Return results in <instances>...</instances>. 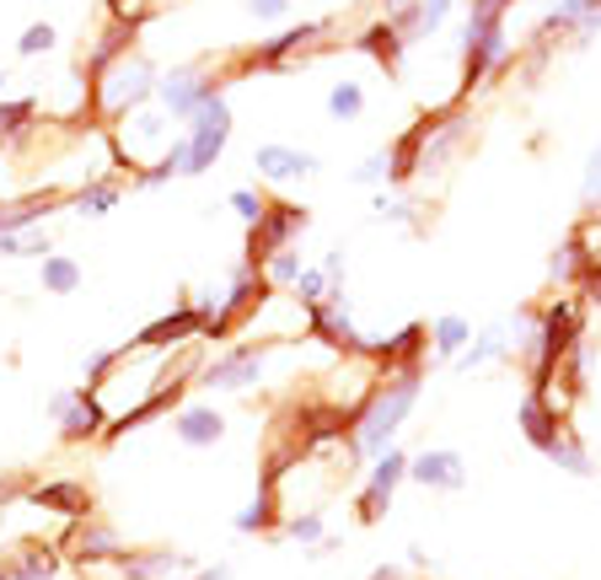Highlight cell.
I'll list each match as a JSON object with an SVG mask.
<instances>
[{"label":"cell","mask_w":601,"mask_h":580,"mask_svg":"<svg viewBox=\"0 0 601 580\" xmlns=\"http://www.w3.org/2000/svg\"><path fill=\"white\" fill-rule=\"evenodd\" d=\"M247 11H253L258 22H280L285 11H290V0H247Z\"/></svg>","instance_id":"obj_44"},{"label":"cell","mask_w":601,"mask_h":580,"mask_svg":"<svg viewBox=\"0 0 601 580\" xmlns=\"http://www.w3.org/2000/svg\"><path fill=\"white\" fill-rule=\"evenodd\" d=\"M451 6H457V0H419V11H414V17H419V39L441 33L446 17H451Z\"/></svg>","instance_id":"obj_39"},{"label":"cell","mask_w":601,"mask_h":580,"mask_svg":"<svg viewBox=\"0 0 601 580\" xmlns=\"http://www.w3.org/2000/svg\"><path fill=\"white\" fill-rule=\"evenodd\" d=\"M355 183H361V189H382V183H393V151H387V146L371 151V157L355 167Z\"/></svg>","instance_id":"obj_36"},{"label":"cell","mask_w":601,"mask_h":580,"mask_svg":"<svg viewBox=\"0 0 601 580\" xmlns=\"http://www.w3.org/2000/svg\"><path fill=\"white\" fill-rule=\"evenodd\" d=\"M0 92H6V76H0Z\"/></svg>","instance_id":"obj_50"},{"label":"cell","mask_w":601,"mask_h":580,"mask_svg":"<svg viewBox=\"0 0 601 580\" xmlns=\"http://www.w3.org/2000/svg\"><path fill=\"white\" fill-rule=\"evenodd\" d=\"M178 570H194V559L183 554V548H167V543H129V554H124L114 570H103L97 580H167L178 576Z\"/></svg>","instance_id":"obj_13"},{"label":"cell","mask_w":601,"mask_h":580,"mask_svg":"<svg viewBox=\"0 0 601 580\" xmlns=\"http://www.w3.org/2000/svg\"><path fill=\"white\" fill-rule=\"evenodd\" d=\"M33 119H39V103L33 97H17V103L0 97V146H22L33 135Z\"/></svg>","instance_id":"obj_28"},{"label":"cell","mask_w":601,"mask_h":580,"mask_svg":"<svg viewBox=\"0 0 601 580\" xmlns=\"http://www.w3.org/2000/svg\"><path fill=\"white\" fill-rule=\"evenodd\" d=\"M307 210L301 205H290V200H269V210H264V221L258 226H247V264H258L264 269V258L269 253H280V248H296V237L307 232Z\"/></svg>","instance_id":"obj_10"},{"label":"cell","mask_w":601,"mask_h":580,"mask_svg":"<svg viewBox=\"0 0 601 580\" xmlns=\"http://www.w3.org/2000/svg\"><path fill=\"white\" fill-rule=\"evenodd\" d=\"M408 479L430 495H462L468 490V457L457 447H425L408 457Z\"/></svg>","instance_id":"obj_11"},{"label":"cell","mask_w":601,"mask_h":580,"mask_svg":"<svg viewBox=\"0 0 601 580\" xmlns=\"http://www.w3.org/2000/svg\"><path fill=\"white\" fill-rule=\"evenodd\" d=\"M365 114V86L361 82H339L328 92V119H339V125H355Z\"/></svg>","instance_id":"obj_31"},{"label":"cell","mask_w":601,"mask_h":580,"mask_svg":"<svg viewBox=\"0 0 601 580\" xmlns=\"http://www.w3.org/2000/svg\"><path fill=\"white\" fill-rule=\"evenodd\" d=\"M376 215L393 221V226L419 232V200H408V194H376Z\"/></svg>","instance_id":"obj_34"},{"label":"cell","mask_w":601,"mask_h":580,"mask_svg":"<svg viewBox=\"0 0 601 580\" xmlns=\"http://www.w3.org/2000/svg\"><path fill=\"white\" fill-rule=\"evenodd\" d=\"M22 505L49 511L60 527H71V522H81V516H92V490L76 484V479H49V484H28Z\"/></svg>","instance_id":"obj_15"},{"label":"cell","mask_w":601,"mask_h":580,"mask_svg":"<svg viewBox=\"0 0 601 580\" xmlns=\"http://www.w3.org/2000/svg\"><path fill=\"white\" fill-rule=\"evenodd\" d=\"M322 533H328V522H322V511H318V505H307V511H285V522H280V538L301 543V548L312 554L318 543H328V538H322Z\"/></svg>","instance_id":"obj_29"},{"label":"cell","mask_w":601,"mask_h":580,"mask_svg":"<svg viewBox=\"0 0 601 580\" xmlns=\"http://www.w3.org/2000/svg\"><path fill=\"white\" fill-rule=\"evenodd\" d=\"M194 580H232V570L226 565H204V570H194Z\"/></svg>","instance_id":"obj_46"},{"label":"cell","mask_w":601,"mask_h":580,"mask_svg":"<svg viewBox=\"0 0 601 580\" xmlns=\"http://www.w3.org/2000/svg\"><path fill=\"white\" fill-rule=\"evenodd\" d=\"M60 554H65V565H76L81 576H103V570H114L124 554H129V538H124L119 527H108V522H97V516H81L65 527V538H60Z\"/></svg>","instance_id":"obj_3"},{"label":"cell","mask_w":601,"mask_h":580,"mask_svg":"<svg viewBox=\"0 0 601 580\" xmlns=\"http://www.w3.org/2000/svg\"><path fill=\"white\" fill-rule=\"evenodd\" d=\"M322 275H328V286L333 290H344V275H350V258H344V253L333 248V253H322V264H318Z\"/></svg>","instance_id":"obj_42"},{"label":"cell","mask_w":601,"mask_h":580,"mask_svg":"<svg viewBox=\"0 0 601 580\" xmlns=\"http://www.w3.org/2000/svg\"><path fill=\"white\" fill-rule=\"evenodd\" d=\"M172 119H167V108H135L129 119H119V135H114V151H119V162L129 172H146L151 162L167 157V146H172Z\"/></svg>","instance_id":"obj_4"},{"label":"cell","mask_w":601,"mask_h":580,"mask_svg":"<svg viewBox=\"0 0 601 580\" xmlns=\"http://www.w3.org/2000/svg\"><path fill=\"white\" fill-rule=\"evenodd\" d=\"M172 436H178V447H189V452H210V447L226 441V415H221L215 404H183V409L172 415Z\"/></svg>","instance_id":"obj_16"},{"label":"cell","mask_w":601,"mask_h":580,"mask_svg":"<svg viewBox=\"0 0 601 580\" xmlns=\"http://www.w3.org/2000/svg\"><path fill=\"white\" fill-rule=\"evenodd\" d=\"M543 457H548V462H554L559 473H569V479H597V457L586 452V441H580V436H575L569 425H564L559 441H554V447H548Z\"/></svg>","instance_id":"obj_26"},{"label":"cell","mask_w":601,"mask_h":580,"mask_svg":"<svg viewBox=\"0 0 601 580\" xmlns=\"http://www.w3.org/2000/svg\"><path fill=\"white\" fill-rule=\"evenodd\" d=\"M591 258H597L591 232H586V226H575L559 248H554V258H548V280H554V286H580V275H586V264H591Z\"/></svg>","instance_id":"obj_22"},{"label":"cell","mask_w":601,"mask_h":580,"mask_svg":"<svg viewBox=\"0 0 601 580\" xmlns=\"http://www.w3.org/2000/svg\"><path fill=\"white\" fill-rule=\"evenodd\" d=\"M408 457L403 447H387V452L371 462V473H365V484L355 490V522L361 527H376V522H387V511H393V500H398L403 479H408Z\"/></svg>","instance_id":"obj_5"},{"label":"cell","mask_w":601,"mask_h":580,"mask_svg":"<svg viewBox=\"0 0 601 580\" xmlns=\"http://www.w3.org/2000/svg\"><path fill=\"white\" fill-rule=\"evenodd\" d=\"M157 82L161 76L151 71V60L124 54L114 71H103V76L92 82V103H97V114H103L108 125H119L135 108H151V103H157Z\"/></svg>","instance_id":"obj_2"},{"label":"cell","mask_w":601,"mask_h":580,"mask_svg":"<svg viewBox=\"0 0 601 580\" xmlns=\"http://www.w3.org/2000/svg\"><path fill=\"white\" fill-rule=\"evenodd\" d=\"M49 419H54V430H60V441H103V430H108V409H103V398L92 393V387H65V393H54L49 398Z\"/></svg>","instance_id":"obj_7"},{"label":"cell","mask_w":601,"mask_h":580,"mask_svg":"<svg viewBox=\"0 0 601 580\" xmlns=\"http://www.w3.org/2000/svg\"><path fill=\"white\" fill-rule=\"evenodd\" d=\"M580 200L597 210L601 205V146L591 151V162H586V178H580Z\"/></svg>","instance_id":"obj_40"},{"label":"cell","mask_w":601,"mask_h":580,"mask_svg":"<svg viewBox=\"0 0 601 580\" xmlns=\"http://www.w3.org/2000/svg\"><path fill=\"white\" fill-rule=\"evenodd\" d=\"M419 387H425V366H408V372H387L365 393V404L355 409V430L344 441L350 473L365 468V462H376L387 447H398V430L408 425L414 404H419Z\"/></svg>","instance_id":"obj_1"},{"label":"cell","mask_w":601,"mask_h":580,"mask_svg":"<svg viewBox=\"0 0 601 580\" xmlns=\"http://www.w3.org/2000/svg\"><path fill=\"white\" fill-rule=\"evenodd\" d=\"M269 372V344H232L226 355L204 361L200 366V387L210 393H253Z\"/></svg>","instance_id":"obj_9"},{"label":"cell","mask_w":601,"mask_h":580,"mask_svg":"<svg viewBox=\"0 0 601 580\" xmlns=\"http://www.w3.org/2000/svg\"><path fill=\"white\" fill-rule=\"evenodd\" d=\"M296 301H301V307H318V301H328V296H339V290L328 286V275H322L318 264H307V269H301V280H296Z\"/></svg>","instance_id":"obj_35"},{"label":"cell","mask_w":601,"mask_h":580,"mask_svg":"<svg viewBox=\"0 0 601 580\" xmlns=\"http://www.w3.org/2000/svg\"><path fill=\"white\" fill-rule=\"evenodd\" d=\"M6 559H11V580H60V565H65L54 538H22Z\"/></svg>","instance_id":"obj_20"},{"label":"cell","mask_w":601,"mask_h":580,"mask_svg":"<svg viewBox=\"0 0 601 580\" xmlns=\"http://www.w3.org/2000/svg\"><path fill=\"white\" fill-rule=\"evenodd\" d=\"M408 565H414V570H436V559H430V554H425V548H419V543H414V548H408Z\"/></svg>","instance_id":"obj_45"},{"label":"cell","mask_w":601,"mask_h":580,"mask_svg":"<svg viewBox=\"0 0 601 580\" xmlns=\"http://www.w3.org/2000/svg\"><path fill=\"white\" fill-rule=\"evenodd\" d=\"M318 167L322 162L312 151H301V146H258V151H253V172H258L264 183H301V178H312Z\"/></svg>","instance_id":"obj_18"},{"label":"cell","mask_w":601,"mask_h":580,"mask_svg":"<svg viewBox=\"0 0 601 580\" xmlns=\"http://www.w3.org/2000/svg\"><path fill=\"white\" fill-rule=\"evenodd\" d=\"M580 301H586V307H601V258H591L586 275H580Z\"/></svg>","instance_id":"obj_41"},{"label":"cell","mask_w":601,"mask_h":580,"mask_svg":"<svg viewBox=\"0 0 601 580\" xmlns=\"http://www.w3.org/2000/svg\"><path fill=\"white\" fill-rule=\"evenodd\" d=\"M119 183H114V178H97V183H81L76 194H71V210H76V215H108V210L119 205Z\"/></svg>","instance_id":"obj_30"},{"label":"cell","mask_w":601,"mask_h":580,"mask_svg":"<svg viewBox=\"0 0 601 580\" xmlns=\"http://www.w3.org/2000/svg\"><path fill=\"white\" fill-rule=\"evenodd\" d=\"M0 580H11V559L6 554H0Z\"/></svg>","instance_id":"obj_48"},{"label":"cell","mask_w":601,"mask_h":580,"mask_svg":"<svg viewBox=\"0 0 601 580\" xmlns=\"http://www.w3.org/2000/svg\"><path fill=\"white\" fill-rule=\"evenodd\" d=\"M307 333L328 344V350H339V355H365V339L355 329V318H350V301H344V290L339 296H328L318 307H307Z\"/></svg>","instance_id":"obj_12"},{"label":"cell","mask_w":601,"mask_h":580,"mask_svg":"<svg viewBox=\"0 0 601 580\" xmlns=\"http://www.w3.org/2000/svg\"><path fill=\"white\" fill-rule=\"evenodd\" d=\"M500 361H516V344H511V329H505V323L473 333V344H468L451 366H457V372H483V366H500Z\"/></svg>","instance_id":"obj_23"},{"label":"cell","mask_w":601,"mask_h":580,"mask_svg":"<svg viewBox=\"0 0 601 580\" xmlns=\"http://www.w3.org/2000/svg\"><path fill=\"white\" fill-rule=\"evenodd\" d=\"M355 49H361V54H371V60H376L387 76H398V71H403V54H408V39H403L393 22H371L361 39H355Z\"/></svg>","instance_id":"obj_24"},{"label":"cell","mask_w":601,"mask_h":580,"mask_svg":"<svg viewBox=\"0 0 601 580\" xmlns=\"http://www.w3.org/2000/svg\"><path fill=\"white\" fill-rule=\"evenodd\" d=\"M189 339H200V312H194V301H183V307H172L167 318L146 323V329L135 333V350H183Z\"/></svg>","instance_id":"obj_19"},{"label":"cell","mask_w":601,"mask_h":580,"mask_svg":"<svg viewBox=\"0 0 601 580\" xmlns=\"http://www.w3.org/2000/svg\"><path fill=\"white\" fill-rule=\"evenodd\" d=\"M54 39H60V33H54L49 22H33V28H22V39H17V54H22V60H33V54H49V49H54Z\"/></svg>","instance_id":"obj_38"},{"label":"cell","mask_w":601,"mask_h":580,"mask_svg":"<svg viewBox=\"0 0 601 580\" xmlns=\"http://www.w3.org/2000/svg\"><path fill=\"white\" fill-rule=\"evenodd\" d=\"M232 215H237L242 226H258L264 221V210H269V194H258V189H232Z\"/></svg>","instance_id":"obj_37"},{"label":"cell","mask_w":601,"mask_h":580,"mask_svg":"<svg viewBox=\"0 0 601 580\" xmlns=\"http://www.w3.org/2000/svg\"><path fill=\"white\" fill-rule=\"evenodd\" d=\"M285 522V500H280V484H258V495L242 505L237 516H232V527H237L242 538H258V533H280Z\"/></svg>","instance_id":"obj_21"},{"label":"cell","mask_w":601,"mask_h":580,"mask_svg":"<svg viewBox=\"0 0 601 580\" xmlns=\"http://www.w3.org/2000/svg\"><path fill=\"white\" fill-rule=\"evenodd\" d=\"M301 248H280V253H269L264 258V280H269V290H290L296 280H301Z\"/></svg>","instance_id":"obj_32"},{"label":"cell","mask_w":601,"mask_h":580,"mask_svg":"<svg viewBox=\"0 0 601 580\" xmlns=\"http://www.w3.org/2000/svg\"><path fill=\"white\" fill-rule=\"evenodd\" d=\"M333 33V22L322 17V22H301V28H290V33H280L275 43H258L253 54H242L237 71H280L285 60H296V54H307L318 39H328Z\"/></svg>","instance_id":"obj_14"},{"label":"cell","mask_w":601,"mask_h":580,"mask_svg":"<svg viewBox=\"0 0 601 580\" xmlns=\"http://www.w3.org/2000/svg\"><path fill=\"white\" fill-rule=\"evenodd\" d=\"M210 97H221V76H215L210 65H200V60L167 71V76L157 82V103L167 108V119H183V125L200 114Z\"/></svg>","instance_id":"obj_8"},{"label":"cell","mask_w":601,"mask_h":580,"mask_svg":"<svg viewBox=\"0 0 601 580\" xmlns=\"http://www.w3.org/2000/svg\"><path fill=\"white\" fill-rule=\"evenodd\" d=\"M468 344H473V323H468L462 312H446V318L430 323V355H436V366H441V361H457Z\"/></svg>","instance_id":"obj_25"},{"label":"cell","mask_w":601,"mask_h":580,"mask_svg":"<svg viewBox=\"0 0 601 580\" xmlns=\"http://www.w3.org/2000/svg\"><path fill=\"white\" fill-rule=\"evenodd\" d=\"M22 495H28V484H22L17 473H0V511H17Z\"/></svg>","instance_id":"obj_43"},{"label":"cell","mask_w":601,"mask_h":580,"mask_svg":"<svg viewBox=\"0 0 601 580\" xmlns=\"http://www.w3.org/2000/svg\"><path fill=\"white\" fill-rule=\"evenodd\" d=\"M516 430L526 436V447L548 452L564 430V409L554 404V398H543V393H526L522 404H516Z\"/></svg>","instance_id":"obj_17"},{"label":"cell","mask_w":601,"mask_h":580,"mask_svg":"<svg viewBox=\"0 0 601 580\" xmlns=\"http://www.w3.org/2000/svg\"><path fill=\"white\" fill-rule=\"evenodd\" d=\"M54 243H49V232L33 226V232H6L0 237V258H49Z\"/></svg>","instance_id":"obj_33"},{"label":"cell","mask_w":601,"mask_h":580,"mask_svg":"<svg viewBox=\"0 0 601 580\" xmlns=\"http://www.w3.org/2000/svg\"><path fill=\"white\" fill-rule=\"evenodd\" d=\"M108 6H114V11H124V0H108Z\"/></svg>","instance_id":"obj_49"},{"label":"cell","mask_w":601,"mask_h":580,"mask_svg":"<svg viewBox=\"0 0 601 580\" xmlns=\"http://www.w3.org/2000/svg\"><path fill=\"white\" fill-rule=\"evenodd\" d=\"M365 580H408V576H403L398 565H382V570H371V576H365Z\"/></svg>","instance_id":"obj_47"},{"label":"cell","mask_w":601,"mask_h":580,"mask_svg":"<svg viewBox=\"0 0 601 580\" xmlns=\"http://www.w3.org/2000/svg\"><path fill=\"white\" fill-rule=\"evenodd\" d=\"M226 140H232V103H226V97H210L200 114L189 119V129H183V146H189V178H204L210 167L221 162Z\"/></svg>","instance_id":"obj_6"},{"label":"cell","mask_w":601,"mask_h":580,"mask_svg":"<svg viewBox=\"0 0 601 580\" xmlns=\"http://www.w3.org/2000/svg\"><path fill=\"white\" fill-rule=\"evenodd\" d=\"M39 286L49 290V296H76V290L86 286V275H81L76 258H65V253H49V258H39Z\"/></svg>","instance_id":"obj_27"}]
</instances>
